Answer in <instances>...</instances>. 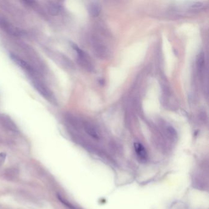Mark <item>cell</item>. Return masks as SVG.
<instances>
[{
  "mask_svg": "<svg viewBox=\"0 0 209 209\" xmlns=\"http://www.w3.org/2000/svg\"><path fill=\"white\" fill-rule=\"evenodd\" d=\"M134 150L139 159L141 161H145L147 159V152L142 144L136 142L134 144Z\"/></svg>",
  "mask_w": 209,
  "mask_h": 209,
  "instance_id": "cell-1",
  "label": "cell"
},
{
  "mask_svg": "<svg viewBox=\"0 0 209 209\" xmlns=\"http://www.w3.org/2000/svg\"><path fill=\"white\" fill-rule=\"evenodd\" d=\"M34 85L36 89L40 93V94L46 97V99H50V101H52V100H53L54 98H53L52 94L50 93L49 90L47 88H46L43 85H42L40 83L37 82H34Z\"/></svg>",
  "mask_w": 209,
  "mask_h": 209,
  "instance_id": "cell-2",
  "label": "cell"
},
{
  "mask_svg": "<svg viewBox=\"0 0 209 209\" xmlns=\"http://www.w3.org/2000/svg\"><path fill=\"white\" fill-rule=\"evenodd\" d=\"M10 57L12 59V60L14 61L15 63H16L19 66H20L21 67H22L23 69H25V70H26V71H31L32 69H31V66L28 64L26 61H25L24 60L21 59L20 57L17 56V55H13V54H11L10 55Z\"/></svg>",
  "mask_w": 209,
  "mask_h": 209,
  "instance_id": "cell-3",
  "label": "cell"
},
{
  "mask_svg": "<svg viewBox=\"0 0 209 209\" xmlns=\"http://www.w3.org/2000/svg\"><path fill=\"white\" fill-rule=\"evenodd\" d=\"M88 11L90 14L93 17L98 16L101 11L100 4L97 2H92L90 4L88 7Z\"/></svg>",
  "mask_w": 209,
  "mask_h": 209,
  "instance_id": "cell-4",
  "label": "cell"
},
{
  "mask_svg": "<svg viewBox=\"0 0 209 209\" xmlns=\"http://www.w3.org/2000/svg\"><path fill=\"white\" fill-rule=\"evenodd\" d=\"M0 121L6 127L11 130H16L17 128L15 124L7 116L5 115H0Z\"/></svg>",
  "mask_w": 209,
  "mask_h": 209,
  "instance_id": "cell-5",
  "label": "cell"
},
{
  "mask_svg": "<svg viewBox=\"0 0 209 209\" xmlns=\"http://www.w3.org/2000/svg\"><path fill=\"white\" fill-rule=\"evenodd\" d=\"M85 130L86 133L91 137L95 139H99L100 138V134L94 127L90 124H87L85 127Z\"/></svg>",
  "mask_w": 209,
  "mask_h": 209,
  "instance_id": "cell-6",
  "label": "cell"
},
{
  "mask_svg": "<svg viewBox=\"0 0 209 209\" xmlns=\"http://www.w3.org/2000/svg\"><path fill=\"white\" fill-rule=\"evenodd\" d=\"M49 9L52 15H56L60 11V6L55 3H50L49 6Z\"/></svg>",
  "mask_w": 209,
  "mask_h": 209,
  "instance_id": "cell-7",
  "label": "cell"
},
{
  "mask_svg": "<svg viewBox=\"0 0 209 209\" xmlns=\"http://www.w3.org/2000/svg\"><path fill=\"white\" fill-rule=\"evenodd\" d=\"M6 153L3 152L0 153V166H1L4 164L6 158Z\"/></svg>",
  "mask_w": 209,
  "mask_h": 209,
  "instance_id": "cell-8",
  "label": "cell"
},
{
  "mask_svg": "<svg viewBox=\"0 0 209 209\" xmlns=\"http://www.w3.org/2000/svg\"><path fill=\"white\" fill-rule=\"evenodd\" d=\"M203 4H202V3H201V2H198V1H197V2H194L193 4H192V7H201L202 6Z\"/></svg>",
  "mask_w": 209,
  "mask_h": 209,
  "instance_id": "cell-9",
  "label": "cell"
}]
</instances>
